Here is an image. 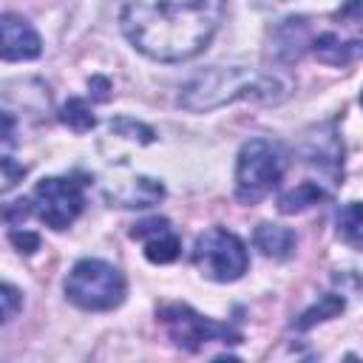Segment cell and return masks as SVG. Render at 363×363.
Segmentation results:
<instances>
[{"label": "cell", "mask_w": 363, "mask_h": 363, "mask_svg": "<svg viewBox=\"0 0 363 363\" xmlns=\"http://www.w3.org/2000/svg\"><path fill=\"white\" fill-rule=\"evenodd\" d=\"M227 0H122V31L136 51L159 62H182L207 48L224 20Z\"/></svg>", "instance_id": "6da1fadb"}, {"label": "cell", "mask_w": 363, "mask_h": 363, "mask_svg": "<svg viewBox=\"0 0 363 363\" xmlns=\"http://www.w3.org/2000/svg\"><path fill=\"white\" fill-rule=\"evenodd\" d=\"M289 94V82L278 74H264L241 65H218L199 77H193L179 102L187 111H213L235 99H284Z\"/></svg>", "instance_id": "7a4b0ae2"}, {"label": "cell", "mask_w": 363, "mask_h": 363, "mask_svg": "<svg viewBox=\"0 0 363 363\" xmlns=\"http://www.w3.org/2000/svg\"><path fill=\"white\" fill-rule=\"evenodd\" d=\"M65 298L88 312H108L113 306H119L125 301L128 284L125 275L99 258H82L71 267L68 278H65Z\"/></svg>", "instance_id": "3957f363"}, {"label": "cell", "mask_w": 363, "mask_h": 363, "mask_svg": "<svg viewBox=\"0 0 363 363\" xmlns=\"http://www.w3.org/2000/svg\"><path fill=\"white\" fill-rule=\"evenodd\" d=\"M284 176V159L278 147L267 139H250L235 164V196L244 204L261 201Z\"/></svg>", "instance_id": "277c9868"}, {"label": "cell", "mask_w": 363, "mask_h": 363, "mask_svg": "<svg viewBox=\"0 0 363 363\" xmlns=\"http://www.w3.org/2000/svg\"><path fill=\"white\" fill-rule=\"evenodd\" d=\"M193 261L204 278L218 281V284L238 281L250 267L244 241L224 227H210L196 238Z\"/></svg>", "instance_id": "5b68a950"}, {"label": "cell", "mask_w": 363, "mask_h": 363, "mask_svg": "<svg viewBox=\"0 0 363 363\" xmlns=\"http://www.w3.org/2000/svg\"><path fill=\"white\" fill-rule=\"evenodd\" d=\"M28 213H34L45 227L51 230H65L74 224V218L85 207V193L82 182L68 179V176H51L37 182L31 199H26Z\"/></svg>", "instance_id": "8992f818"}, {"label": "cell", "mask_w": 363, "mask_h": 363, "mask_svg": "<svg viewBox=\"0 0 363 363\" xmlns=\"http://www.w3.org/2000/svg\"><path fill=\"white\" fill-rule=\"evenodd\" d=\"M159 320L164 323L170 340L179 349H187V352H199L207 343H238L241 340V335L233 326L218 323V320H210V318L193 312L184 303L162 306L159 309Z\"/></svg>", "instance_id": "52a82bcc"}, {"label": "cell", "mask_w": 363, "mask_h": 363, "mask_svg": "<svg viewBox=\"0 0 363 363\" xmlns=\"http://www.w3.org/2000/svg\"><path fill=\"white\" fill-rule=\"evenodd\" d=\"M40 51H43V40L26 17L0 14V60L23 62L40 57Z\"/></svg>", "instance_id": "ba28073f"}, {"label": "cell", "mask_w": 363, "mask_h": 363, "mask_svg": "<svg viewBox=\"0 0 363 363\" xmlns=\"http://www.w3.org/2000/svg\"><path fill=\"white\" fill-rule=\"evenodd\" d=\"M130 235L145 244V258L150 264H170L182 252V238L173 233V227H170L167 218L139 221V224H133Z\"/></svg>", "instance_id": "9c48e42d"}, {"label": "cell", "mask_w": 363, "mask_h": 363, "mask_svg": "<svg viewBox=\"0 0 363 363\" xmlns=\"http://www.w3.org/2000/svg\"><path fill=\"white\" fill-rule=\"evenodd\" d=\"M162 196H164V187H162L156 179H147V176L128 179L122 187H116L113 193H108V199H111L116 207H150V204H156Z\"/></svg>", "instance_id": "30bf717a"}, {"label": "cell", "mask_w": 363, "mask_h": 363, "mask_svg": "<svg viewBox=\"0 0 363 363\" xmlns=\"http://www.w3.org/2000/svg\"><path fill=\"white\" fill-rule=\"evenodd\" d=\"M309 45V28L306 20H284V26L275 31V57L284 62H292L303 54V48Z\"/></svg>", "instance_id": "8fae6325"}, {"label": "cell", "mask_w": 363, "mask_h": 363, "mask_svg": "<svg viewBox=\"0 0 363 363\" xmlns=\"http://www.w3.org/2000/svg\"><path fill=\"white\" fill-rule=\"evenodd\" d=\"M312 48H315V54H318L323 62H329V65H346V62H352V60L357 57L360 40H357V37L343 40L340 34L326 31V34H320V37L312 40Z\"/></svg>", "instance_id": "7c38bea8"}, {"label": "cell", "mask_w": 363, "mask_h": 363, "mask_svg": "<svg viewBox=\"0 0 363 363\" xmlns=\"http://www.w3.org/2000/svg\"><path fill=\"white\" fill-rule=\"evenodd\" d=\"M255 247L267 258H286L295 250V233L284 224H258L255 230Z\"/></svg>", "instance_id": "4fadbf2b"}, {"label": "cell", "mask_w": 363, "mask_h": 363, "mask_svg": "<svg viewBox=\"0 0 363 363\" xmlns=\"http://www.w3.org/2000/svg\"><path fill=\"white\" fill-rule=\"evenodd\" d=\"M320 199H326V190H323L318 182H301L298 187L286 190V193L278 199V210H281V213H301V210L318 204Z\"/></svg>", "instance_id": "5bb4252c"}, {"label": "cell", "mask_w": 363, "mask_h": 363, "mask_svg": "<svg viewBox=\"0 0 363 363\" xmlns=\"http://www.w3.org/2000/svg\"><path fill=\"white\" fill-rule=\"evenodd\" d=\"M60 119H62L71 130H77V133H85V130H91V128L96 125V119H94L91 108H88V102H85V99H77V96L62 105Z\"/></svg>", "instance_id": "9a60e30c"}, {"label": "cell", "mask_w": 363, "mask_h": 363, "mask_svg": "<svg viewBox=\"0 0 363 363\" xmlns=\"http://www.w3.org/2000/svg\"><path fill=\"white\" fill-rule=\"evenodd\" d=\"M340 309H343V298H337V295H320V301H318L309 312L301 315L298 326H301V329H309V326L318 323V320H329V318H335Z\"/></svg>", "instance_id": "2e32d148"}, {"label": "cell", "mask_w": 363, "mask_h": 363, "mask_svg": "<svg viewBox=\"0 0 363 363\" xmlns=\"http://www.w3.org/2000/svg\"><path fill=\"white\" fill-rule=\"evenodd\" d=\"M337 233L352 244V247H360V204L357 201H349L340 216H337Z\"/></svg>", "instance_id": "e0dca14e"}, {"label": "cell", "mask_w": 363, "mask_h": 363, "mask_svg": "<svg viewBox=\"0 0 363 363\" xmlns=\"http://www.w3.org/2000/svg\"><path fill=\"white\" fill-rule=\"evenodd\" d=\"M20 306H23V295H20L14 286L0 284V323L11 320V318L20 312Z\"/></svg>", "instance_id": "ac0fdd59"}, {"label": "cell", "mask_w": 363, "mask_h": 363, "mask_svg": "<svg viewBox=\"0 0 363 363\" xmlns=\"http://www.w3.org/2000/svg\"><path fill=\"white\" fill-rule=\"evenodd\" d=\"M111 128H113V130H119V133H122V136H128V139L153 142V130H150V128H145V125H139V122H133V119H116Z\"/></svg>", "instance_id": "d6986e66"}, {"label": "cell", "mask_w": 363, "mask_h": 363, "mask_svg": "<svg viewBox=\"0 0 363 363\" xmlns=\"http://www.w3.org/2000/svg\"><path fill=\"white\" fill-rule=\"evenodd\" d=\"M23 173H26L23 164H17L11 156H3V159H0V190H9Z\"/></svg>", "instance_id": "ffe728a7"}, {"label": "cell", "mask_w": 363, "mask_h": 363, "mask_svg": "<svg viewBox=\"0 0 363 363\" xmlns=\"http://www.w3.org/2000/svg\"><path fill=\"white\" fill-rule=\"evenodd\" d=\"M11 241H14V247L20 250V252H34L37 247H40V235H34V233H28V230H14L11 233Z\"/></svg>", "instance_id": "44dd1931"}, {"label": "cell", "mask_w": 363, "mask_h": 363, "mask_svg": "<svg viewBox=\"0 0 363 363\" xmlns=\"http://www.w3.org/2000/svg\"><path fill=\"white\" fill-rule=\"evenodd\" d=\"M14 133V116H9L6 111H0V145L9 142Z\"/></svg>", "instance_id": "7402d4cb"}, {"label": "cell", "mask_w": 363, "mask_h": 363, "mask_svg": "<svg viewBox=\"0 0 363 363\" xmlns=\"http://www.w3.org/2000/svg\"><path fill=\"white\" fill-rule=\"evenodd\" d=\"M91 88H96V91H94V96H96V99H108V79L94 77V79H91Z\"/></svg>", "instance_id": "603a6c76"}]
</instances>
